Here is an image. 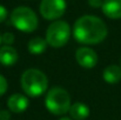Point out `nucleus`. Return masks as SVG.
<instances>
[{"label":"nucleus","mask_w":121,"mask_h":120,"mask_svg":"<svg viewBox=\"0 0 121 120\" xmlns=\"http://www.w3.org/2000/svg\"><path fill=\"white\" fill-rule=\"evenodd\" d=\"M107 26L98 17L83 15L79 18L73 27V36L81 44H99L107 37Z\"/></svg>","instance_id":"obj_1"},{"label":"nucleus","mask_w":121,"mask_h":120,"mask_svg":"<svg viewBox=\"0 0 121 120\" xmlns=\"http://www.w3.org/2000/svg\"><path fill=\"white\" fill-rule=\"evenodd\" d=\"M21 87L30 97H39L47 91L48 79L40 70L30 68L26 70L21 76Z\"/></svg>","instance_id":"obj_2"},{"label":"nucleus","mask_w":121,"mask_h":120,"mask_svg":"<svg viewBox=\"0 0 121 120\" xmlns=\"http://www.w3.org/2000/svg\"><path fill=\"white\" fill-rule=\"evenodd\" d=\"M46 108L55 116H62L69 112L71 97L65 88L53 87L48 91L45 99Z\"/></svg>","instance_id":"obj_3"},{"label":"nucleus","mask_w":121,"mask_h":120,"mask_svg":"<svg viewBox=\"0 0 121 120\" xmlns=\"http://www.w3.org/2000/svg\"><path fill=\"white\" fill-rule=\"evenodd\" d=\"M11 22L17 30L31 33L38 27V17L31 8L20 6L13 9L11 14Z\"/></svg>","instance_id":"obj_4"},{"label":"nucleus","mask_w":121,"mask_h":120,"mask_svg":"<svg viewBox=\"0 0 121 120\" xmlns=\"http://www.w3.org/2000/svg\"><path fill=\"white\" fill-rule=\"evenodd\" d=\"M71 36L69 25L66 21L58 20L52 22L46 31V41L52 47H62L67 44Z\"/></svg>","instance_id":"obj_5"},{"label":"nucleus","mask_w":121,"mask_h":120,"mask_svg":"<svg viewBox=\"0 0 121 120\" xmlns=\"http://www.w3.org/2000/svg\"><path fill=\"white\" fill-rule=\"evenodd\" d=\"M66 11L65 0H42L40 4L41 15L47 20L60 18Z\"/></svg>","instance_id":"obj_6"},{"label":"nucleus","mask_w":121,"mask_h":120,"mask_svg":"<svg viewBox=\"0 0 121 120\" xmlns=\"http://www.w3.org/2000/svg\"><path fill=\"white\" fill-rule=\"evenodd\" d=\"M75 59L81 67L85 68H92L98 62V55L95 51L89 47H80L75 52Z\"/></svg>","instance_id":"obj_7"},{"label":"nucleus","mask_w":121,"mask_h":120,"mask_svg":"<svg viewBox=\"0 0 121 120\" xmlns=\"http://www.w3.org/2000/svg\"><path fill=\"white\" fill-rule=\"evenodd\" d=\"M28 99L22 94H13L7 100L8 110L13 113H22L28 107Z\"/></svg>","instance_id":"obj_8"},{"label":"nucleus","mask_w":121,"mask_h":120,"mask_svg":"<svg viewBox=\"0 0 121 120\" xmlns=\"http://www.w3.org/2000/svg\"><path fill=\"white\" fill-rule=\"evenodd\" d=\"M101 8L104 14L111 19L121 18V0H104Z\"/></svg>","instance_id":"obj_9"},{"label":"nucleus","mask_w":121,"mask_h":120,"mask_svg":"<svg viewBox=\"0 0 121 120\" xmlns=\"http://www.w3.org/2000/svg\"><path fill=\"white\" fill-rule=\"evenodd\" d=\"M18 52L14 47L4 45L0 47V64L4 66H13L18 61Z\"/></svg>","instance_id":"obj_10"},{"label":"nucleus","mask_w":121,"mask_h":120,"mask_svg":"<svg viewBox=\"0 0 121 120\" xmlns=\"http://www.w3.org/2000/svg\"><path fill=\"white\" fill-rule=\"evenodd\" d=\"M69 114L73 120H85L89 116V108L82 102H75L71 105Z\"/></svg>","instance_id":"obj_11"},{"label":"nucleus","mask_w":121,"mask_h":120,"mask_svg":"<svg viewBox=\"0 0 121 120\" xmlns=\"http://www.w3.org/2000/svg\"><path fill=\"white\" fill-rule=\"evenodd\" d=\"M104 79L108 84H118L121 80V67L118 65H109L105 68Z\"/></svg>","instance_id":"obj_12"},{"label":"nucleus","mask_w":121,"mask_h":120,"mask_svg":"<svg viewBox=\"0 0 121 120\" xmlns=\"http://www.w3.org/2000/svg\"><path fill=\"white\" fill-rule=\"evenodd\" d=\"M47 45H48V44H47L46 39H42V38H33V39H31L28 41L27 48H28V51H30L32 54L38 55V54H41V53L45 52Z\"/></svg>","instance_id":"obj_13"},{"label":"nucleus","mask_w":121,"mask_h":120,"mask_svg":"<svg viewBox=\"0 0 121 120\" xmlns=\"http://www.w3.org/2000/svg\"><path fill=\"white\" fill-rule=\"evenodd\" d=\"M1 41L4 42V45H8L11 46L13 42H14V34L13 33H9V32H6L1 36Z\"/></svg>","instance_id":"obj_14"},{"label":"nucleus","mask_w":121,"mask_h":120,"mask_svg":"<svg viewBox=\"0 0 121 120\" xmlns=\"http://www.w3.org/2000/svg\"><path fill=\"white\" fill-rule=\"evenodd\" d=\"M7 87H8V85H7V80L0 74V95H2V94L6 93Z\"/></svg>","instance_id":"obj_15"},{"label":"nucleus","mask_w":121,"mask_h":120,"mask_svg":"<svg viewBox=\"0 0 121 120\" xmlns=\"http://www.w3.org/2000/svg\"><path fill=\"white\" fill-rule=\"evenodd\" d=\"M11 119V113L7 110H1L0 111V120H9Z\"/></svg>","instance_id":"obj_16"},{"label":"nucleus","mask_w":121,"mask_h":120,"mask_svg":"<svg viewBox=\"0 0 121 120\" xmlns=\"http://www.w3.org/2000/svg\"><path fill=\"white\" fill-rule=\"evenodd\" d=\"M7 9L4 7V6H1L0 5V22H2V21H5L6 20V18H7Z\"/></svg>","instance_id":"obj_17"},{"label":"nucleus","mask_w":121,"mask_h":120,"mask_svg":"<svg viewBox=\"0 0 121 120\" xmlns=\"http://www.w3.org/2000/svg\"><path fill=\"white\" fill-rule=\"evenodd\" d=\"M88 2H89V5H91L92 7L98 8V7H101V6H102L104 0H88Z\"/></svg>","instance_id":"obj_18"},{"label":"nucleus","mask_w":121,"mask_h":120,"mask_svg":"<svg viewBox=\"0 0 121 120\" xmlns=\"http://www.w3.org/2000/svg\"><path fill=\"white\" fill-rule=\"evenodd\" d=\"M59 120H72V119H71V118H66V117H65V118H61V119H59Z\"/></svg>","instance_id":"obj_19"},{"label":"nucleus","mask_w":121,"mask_h":120,"mask_svg":"<svg viewBox=\"0 0 121 120\" xmlns=\"http://www.w3.org/2000/svg\"><path fill=\"white\" fill-rule=\"evenodd\" d=\"M0 42H1V37H0Z\"/></svg>","instance_id":"obj_20"}]
</instances>
